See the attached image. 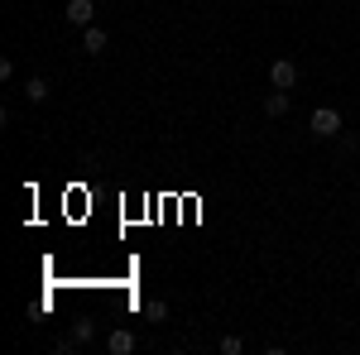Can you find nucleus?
Here are the masks:
<instances>
[{
  "label": "nucleus",
  "instance_id": "f257e3e1",
  "mask_svg": "<svg viewBox=\"0 0 360 355\" xmlns=\"http://www.w3.org/2000/svg\"><path fill=\"white\" fill-rule=\"evenodd\" d=\"M307 130H312L317 139L341 135V110H336V106H317V110H312V120H307Z\"/></svg>",
  "mask_w": 360,
  "mask_h": 355
},
{
  "label": "nucleus",
  "instance_id": "f03ea898",
  "mask_svg": "<svg viewBox=\"0 0 360 355\" xmlns=\"http://www.w3.org/2000/svg\"><path fill=\"white\" fill-rule=\"evenodd\" d=\"M269 82H274L278 91H293V86H298V63H293V58H278L274 67H269Z\"/></svg>",
  "mask_w": 360,
  "mask_h": 355
},
{
  "label": "nucleus",
  "instance_id": "7ed1b4c3",
  "mask_svg": "<svg viewBox=\"0 0 360 355\" xmlns=\"http://www.w3.org/2000/svg\"><path fill=\"white\" fill-rule=\"evenodd\" d=\"M91 20H96V5H91V0H68V25L86 29Z\"/></svg>",
  "mask_w": 360,
  "mask_h": 355
},
{
  "label": "nucleus",
  "instance_id": "20e7f679",
  "mask_svg": "<svg viewBox=\"0 0 360 355\" xmlns=\"http://www.w3.org/2000/svg\"><path fill=\"white\" fill-rule=\"evenodd\" d=\"M106 351L111 355H130L135 351V331H111V336H106Z\"/></svg>",
  "mask_w": 360,
  "mask_h": 355
},
{
  "label": "nucleus",
  "instance_id": "39448f33",
  "mask_svg": "<svg viewBox=\"0 0 360 355\" xmlns=\"http://www.w3.org/2000/svg\"><path fill=\"white\" fill-rule=\"evenodd\" d=\"M82 49H86V53H106V29L86 25V34H82Z\"/></svg>",
  "mask_w": 360,
  "mask_h": 355
},
{
  "label": "nucleus",
  "instance_id": "423d86ee",
  "mask_svg": "<svg viewBox=\"0 0 360 355\" xmlns=\"http://www.w3.org/2000/svg\"><path fill=\"white\" fill-rule=\"evenodd\" d=\"M264 110H269V115H283V110H288V91H269V96H264Z\"/></svg>",
  "mask_w": 360,
  "mask_h": 355
},
{
  "label": "nucleus",
  "instance_id": "0eeeda50",
  "mask_svg": "<svg viewBox=\"0 0 360 355\" xmlns=\"http://www.w3.org/2000/svg\"><path fill=\"white\" fill-rule=\"evenodd\" d=\"M25 96H29V101H34V106H39V101H49V82H44V77H29Z\"/></svg>",
  "mask_w": 360,
  "mask_h": 355
},
{
  "label": "nucleus",
  "instance_id": "6e6552de",
  "mask_svg": "<svg viewBox=\"0 0 360 355\" xmlns=\"http://www.w3.org/2000/svg\"><path fill=\"white\" fill-rule=\"evenodd\" d=\"M164 317H168V302H164V298L144 302V322H164Z\"/></svg>",
  "mask_w": 360,
  "mask_h": 355
},
{
  "label": "nucleus",
  "instance_id": "1a4fd4ad",
  "mask_svg": "<svg viewBox=\"0 0 360 355\" xmlns=\"http://www.w3.org/2000/svg\"><path fill=\"white\" fill-rule=\"evenodd\" d=\"M91 336H96V322H91V317H82V322L72 327V341H91Z\"/></svg>",
  "mask_w": 360,
  "mask_h": 355
},
{
  "label": "nucleus",
  "instance_id": "9d476101",
  "mask_svg": "<svg viewBox=\"0 0 360 355\" xmlns=\"http://www.w3.org/2000/svg\"><path fill=\"white\" fill-rule=\"evenodd\" d=\"M245 351V341L240 336H221V355H240Z\"/></svg>",
  "mask_w": 360,
  "mask_h": 355
}]
</instances>
